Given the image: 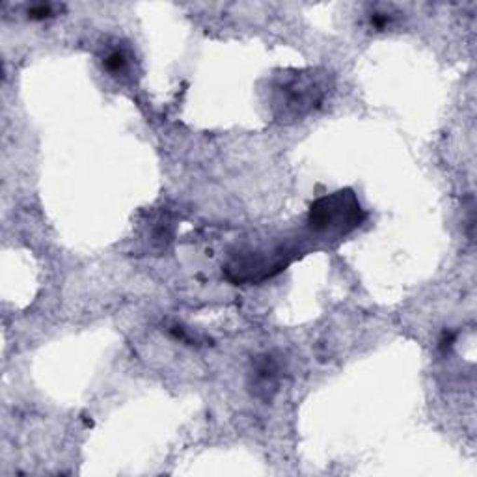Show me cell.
I'll return each instance as SVG.
<instances>
[{"label":"cell","instance_id":"cell-1","mask_svg":"<svg viewBox=\"0 0 477 477\" xmlns=\"http://www.w3.org/2000/svg\"><path fill=\"white\" fill-rule=\"evenodd\" d=\"M328 92V76L319 71H285L271 84V105L282 121L304 118L323 103Z\"/></svg>","mask_w":477,"mask_h":477},{"label":"cell","instance_id":"cell-2","mask_svg":"<svg viewBox=\"0 0 477 477\" xmlns=\"http://www.w3.org/2000/svg\"><path fill=\"white\" fill-rule=\"evenodd\" d=\"M363 217V209L353 190H337L315 201L308 213V224L315 234L343 237L356 229Z\"/></svg>","mask_w":477,"mask_h":477},{"label":"cell","instance_id":"cell-3","mask_svg":"<svg viewBox=\"0 0 477 477\" xmlns=\"http://www.w3.org/2000/svg\"><path fill=\"white\" fill-rule=\"evenodd\" d=\"M278 371H280L278 363L272 360V356H260L254 365L255 388L265 391V396H269V390H276Z\"/></svg>","mask_w":477,"mask_h":477},{"label":"cell","instance_id":"cell-4","mask_svg":"<svg viewBox=\"0 0 477 477\" xmlns=\"http://www.w3.org/2000/svg\"><path fill=\"white\" fill-rule=\"evenodd\" d=\"M129 64V56L123 49H110L103 58V67L110 73H121Z\"/></svg>","mask_w":477,"mask_h":477},{"label":"cell","instance_id":"cell-5","mask_svg":"<svg viewBox=\"0 0 477 477\" xmlns=\"http://www.w3.org/2000/svg\"><path fill=\"white\" fill-rule=\"evenodd\" d=\"M56 10H58V6L55 4H34L28 8L27 13L30 19H34V21H45V19L55 17Z\"/></svg>","mask_w":477,"mask_h":477},{"label":"cell","instance_id":"cell-6","mask_svg":"<svg viewBox=\"0 0 477 477\" xmlns=\"http://www.w3.org/2000/svg\"><path fill=\"white\" fill-rule=\"evenodd\" d=\"M394 21V15H391L390 11H373V13H369V25L373 28H377V30H384L386 27H390V22Z\"/></svg>","mask_w":477,"mask_h":477}]
</instances>
